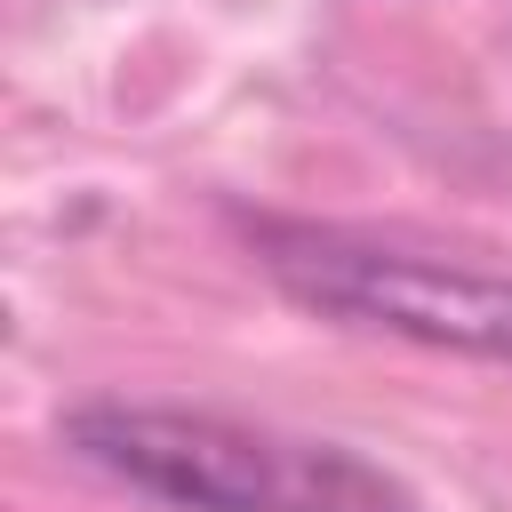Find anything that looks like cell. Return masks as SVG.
Returning a JSON list of instances; mask_svg holds the SVG:
<instances>
[{
    "label": "cell",
    "mask_w": 512,
    "mask_h": 512,
    "mask_svg": "<svg viewBox=\"0 0 512 512\" xmlns=\"http://www.w3.org/2000/svg\"><path fill=\"white\" fill-rule=\"evenodd\" d=\"M64 448L104 480L176 512H424L416 488L368 464L360 448L208 416V408L88 400L64 416Z\"/></svg>",
    "instance_id": "obj_1"
},
{
    "label": "cell",
    "mask_w": 512,
    "mask_h": 512,
    "mask_svg": "<svg viewBox=\"0 0 512 512\" xmlns=\"http://www.w3.org/2000/svg\"><path fill=\"white\" fill-rule=\"evenodd\" d=\"M256 264L280 280L320 320H352L376 336H408L432 352H472V360H512V272L448 248H416L392 232H352V224H296V216H256L248 224Z\"/></svg>",
    "instance_id": "obj_2"
}]
</instances>
